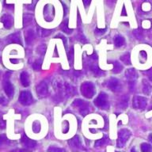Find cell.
<instances>
[{"label":"cell","mask_w":152,"mask_h":152,"mask_svg":"<svg viewBox=\"0 0 152 152\" xmlns=\"http://www.w3.org/2000/svg\"><path fill=\"white\" fill-rule=\"evenodd\" d=\"M141 151L142 152H151L152 151V147L148 143H142L141 145Z\"/></svg>","instance_id":"cell-26"},{"label":"cell","mask_w":152,"mask_h":152,"mask_svg":"<svg viewBox=\"0 0 152 152\" xmlns=\"http://www.w3.org/2000/svg\"><path fill=\"white\" fill-rule=\"evenodd\" d=\"M140 56H141V58L143 59H147V53L144 51H141L140 52Z\"/></svg>","instance_id":"cell-37"},{"label":"cell","mask_w":152,"mask_h":152,"mask_svg":"<svg viewBox=\"0 0 152 152\" xmlns=\"http://www.w3.org/2000/svg\"><path fill=\"white\" fill-rule=\"evenodd\" d=\"M104 142H105V139L98 140L97 141L95 142V147H101V146H103Z\"/></svg>","instance_id":"cell-30"},{"label":"cell","mask_w":152,"mask_h":152,"mask_svg":"<svg viewBox=\"0 0 152 152\" xmlns=\"http://www.w3.org/2000/svg\"><path fill=\"white\" fill-rule=\"evenodd\" d=\"M68 143L71 148H73V149L77 150L82 148V142H81L80 138L78 137V135H75V137L69 140Z\"/></svg>","instance_id":"cell-10"},{"label":"cell","mask_w":152,"mask_h":152,"mask_svg":"<svg viewBox=\"0 0 152 152\" xmlns=\"http://www.w3.org/2000/svg\"><path fill=\"white\" fill-rule=\"evenodd\" d=\"M121 60L123 62L124 64H131V59H130V55L128 53H126V54L123 55L121 57Z\"/></svg>","instance_id":"cell-24"},{"label":"cell","mask_w":152,"mask_h":152,"mask_svg":"<svg viewBox=\"0 0 152 152\" xmlns=\"http://www.w3.org/2000/svg\"><path fill=\"white\" fill-rule=\"evenodd\" d=\"M94 104L100 109H109V103L107 100V95L104 93H101L94 100Z\"/></svg>","instance_id":"cell-3"},{"label":"cell","mask_w":152,"mask_h":152,"mask_svg":"<svg viewBox=\"0 0 152 152\" xmlns=\"http://www.w3.org/2000/svg\"><path fill=\"white\" fill-rule=\"evenodd\" d=\"M126 78H128L129 83L131 82H135V79L137 78V74L134 69H128L125 72Z\"/></svg>","instance_id":"cell-13"},{"label":"cell","mask_w":152,"mask_h":152,"mask_svg":"<svg viewBox=\"0 0 152 152\" xmlns=\"http://www.w3.org/2000/svg\"><path fill=\"white\" fill-rule=\"evenodd\" d=\"M40 124L39 121H34L33 124V130L35 133H38L40 131Z\"/></svg>","instance_id":"cell-27"},{"label":"cell","mask_w":152,"mask_h":152,"mask_svg":"<svg viewBox=\"0 0 152 152\" xmlns=\"http://www.w3.org/2000/svg\"><path fill=\"white\" fill-rule=\"evenodd\" d=\"M67 23H68V20L67 19H66L65 21H64V23L62 24V30L64 31V33H68V34H70V33H72V29H70V28H68V26H67Z\"/></svg>","instance_id":"cell-23"},{"label":"cell","mask_w":152,"mask_h":152,"mask_svg":"<svg viewBox=\"0 0 152 152\" xmlns=\"http://www.w3.org/2000/svg\"><path fill=\"white\" fill-rule=\"evenodd\" d=\"M147 100L146 97L141 96H135L133 98L132 105L135 109H144L147 106Z\"/></svg>","instance_id":"cell-4"},{"label":"cell","mask_w":152,"mask_h":152,"mask_svg":"<svg viewBox=\"0 0 152 152\" xmlns=\"http://www.w3.org/2000/svg\"><path fill=\"white\" fill-rule=\"evenodd\" d=\"M42 65V59H37L33 64V67L35 71H39L41 68Z\"/></svg>","instance_id":"cell-25"},{"label":"cell","mask_w":152,"mask_h":152,"mask_svg":"<svg viewBox=\"0 0 152 152\" xmlns=\"http://www.w3.org/2000/svg\"><path fill=\"white\" fill-rule=\"evenodd\" d=\"M144 73L146 74V75H147V77L149 78L150 81H151V82H152V68L149 69V70L147 71H144Z\"/></svg>","instance_id":"cell-32"},{"label":"cell","mask_w":152,"mask_h":152,"mask_svg":"<svg viewBox=\"0 0 152 152\" xmlns=\"http://www.w3.org/2000/svg\"><path fill=\"white\" fill-rule=\"evenodd\" d=\"M107 86L114 92H118L121 90V85L117 78H112L107 82Z\"/></svg>","instance_id":"cell-6"},{"label":"cell","mask_w":152,"mask_h":152,"mask_svg":"<svg viewBox=\"0 0 152 152\" xmlns=\"http://www.w3.org/2000/svg\"><path fill=\"white\" fill-rule=\"evenodd\" d=\"M151 86L150 85L149 83H147V81L142 80V91L145 94H150L151 92Z\"/></svg>","instance_id":"cell-18"},{"label":"cell","mask_w":152,"mask_h":152,"mask_svg":"<svg viewBox=\"0 0 152 152\" xmlns=\"http://www.w3.org/2000/svg\"><path fill=\"white\" fill-rule=\"evenodd\" d=\"M107 1H113V0H107Z\"/></svg>","instance_id":"cell-43"},{"label":"cell","mask_w":152,"mask_h":152,"mask_svg":"<svg viewBox=\"0 0 152 152\" xmlns=\"http://www.w3.org/2000/svg\"><path fill=\"white\" fill-rule=\"evenodd\" d=\"M134 34H135V37L137 38V39H142V36L141 34V32L140 30H135L134 31Z\"/></svg>","instance_id":"cell-34"},{"label":"cell","mask_w":152,"mask_h":152,"mask_svg":"<svg viewBox=\"0 0 152 152\" xmlns=\"http://www.w3.org/2000/svg\"><path fill=\"white\" fill-rule=\"evenodd\" d=\"M19 102L23 105H29L33 103V96L28 91H22L19 96Z\"/></svg>","instance_id":"cell-5"},{"label":"cell","mask_w":152,"mask_h":152,"mask_svg":"<svg viewBox=\"0 0 152 152\" xmlns=\"http://www.w3.org/2000/svg\"><path fill=\"white\" fill-rule=\"evenodd\" d=\"M21 142H22L24 147H26V148H29V149L34 148L37 146V142L34 141V140L28 139L26 135L22 136V138H21Z\"/></svg>","instance_id":"cell-11"},{"label":"cell","mask_w":152,"mask_h":152,"mask_svg":"<svg viewBox=\"0 0 152 152\" xmlns=\"http://www.w3.org/2000/svg\"><path fill=\"white\" fill-rule=\"evenodd\" d=\"M123 70V66L121 65L119 62L116 61L113 64V73L114 74H118L120 72H121Z\"/></svg>","instance_id":"cell-21"},{"label":"cell","mask_w":152,"mask_h":152,"mask_svg":"<svg viewBox=\"0 0 152 152\" xmlns=\"http://www.w3.org/2000/svg\"><path fill=\"white\" fill-rule=\"evenodd\" d=\"M105 31H106V29H105V28H103V29L96 28V29H95V33H96L97 35H102V34H104Z\"/></svg>","instance_id":"cell-33"},{"label":"cell","mask_w":152,"mask_h":152,"mask_svg":"<svg viewBox=\"0 0 152 152\" xmlns=\"http://www.w3.org/2000/svg\"><path fill=\"white\" fill-rule=\"evenodd\" d=\"M33 21V16L30 14H26L23 17V24L24 26H28Z\"/></svg>","instance_id":"cell-22"},{"label":"cell","mask_w":152,"mask_h":152,"mask_svg":"<svg viewBox=\"0 0 152 152\" xmlns=\"http://www.w3.org/2000/svg\"><path fill=\"white\" fill-rule=\"evenodd\" d=\"M48 92V86L45 82H41L37 86V93L40 97H46Z\"/></svg>","instance_id":"cell-7"},{"label":"cell","mask_w":152,"mask_h":152,"mask_svg":"<svg viewBox=\"0 0 152 152\" xmlns=\"http://www.w3.org/2000/svg\"><path fill=\"white\" fill-rule=\"evenodd\" d=\"M73 59H74V52L73 49H71V51H70L68 54V60L69 62L71 63V64H72L73 63Z\"/></svg>","instance_id":"cell-31"},{"label":"cell","mask_w":152,"mask_h":152,"mask_svg":"<svg viewBox=\"0 0 152 152\" xmlns=\"http://www.w3.org/2000/svg\"><path fill=\"white\" fill-rule=\"evenodd\" d=\"M25 37H26V42L27 45H30L33 42L35 39V33L32 29H28L25 33Z\"/></svg>","instance_id":"cell-12"},{"label":"cell","mask_w":152,"mask_h":152,"mask_svg":"<svg viewBox=\"0 0 152 152\" xmlns=\"http://www.w3.org/2000/svg\"><path fill=\"white\" fill-rule=\"evenodd\" d=\"M58 37H61V39L64 41V44L66 45V37H64V36H62V35H59Z\"/></svg>","instance_id":"cell-39"},{"label":"cell","mask_w":152,"mask_h":152,"mask_svg":"<svg viewBox=\"0 0 152 152\" xmlns=\"http://www.w3.org/2000/svg\"><path fill=\"white\" fill-rule=\"evenodd\" d=\"M72 105L74 107H76V108H79V109H83V108H85V107L89 106L90 104H88L85 101L81 99H75L72 103Z\"/></svg>","instance_id":"cell-17"},{"label":"cell","mask_w":152,"mask_h":152,"mask_svg":"<svg viewBox=\"0 0 152 152\" xmlns=\"http://www.w3.org/2000/svg\"><path fill=\"white\" fill-rule=\"evenodd\" d=\"M131 152H136V151H135V148H132V149L131 150Z\"/></svg>","instance_id":"cell-41"},{"label":"cell","mask_w":152,"mask_h":152,"mask_svg":"<svg viewBox=\"0 0 152 152\" xmlns=\"http://www.w3.org/2000/svg\"><path fill=\"white\" fill-rule=\"evenodd\" d=\"M7 137L5 136V135H1L0 136V146H2V145H3L6 142V141H7Z\"/></svg>","instance_id":"cell-35"},{"label":"cell","mask_w":152,"mask_h":152,"mask_svg":"<svg viewBox=\"0 0 152 152\" xmlns=\"http://www.w3.org/2000/svg\"><path fill=\"white\" fill-rule=\"evenodd\" d=\"M40 29V32L39 33H40V36L41 37H48V36H49L51 33H52V30H48V29H44V28H39Z\"/></svg>","instance_id":"cell-28"},{"label":"cell","mask_w":152,"mask_h":152,"mask_svg":"<svg viewBox=\"0 0 152 152\" xmlns=\"http://www.w3.org/2000/svg\"><path fill=\"white\" fill-rule=\"evenodd\" d=\"M7 40L10 43H16V44H19L21 45V36L19 33H15L11 34L7 37Z\"/></svg>","instance_id":"cell-14"},{"label":"cell","mask_w":152,"mask_h":152,"mask_svg":"<svg viewBox=\"0 0 152 152\" xmlns=\"http://www.w3.org/2000/svg\"><path fill=\"white\" fill-rule=\"evenodd\" d=\"M3 89H4L5 93L9 97H12L14 96V86L12 85V83L9 80L5 81L3 83Z\"/></svg>","instance_id":"cell-8"},{"label":"cell","mask_w":152,"mask_h":152,"mask_svg":"<svg viewBox=\"0 0 152 152\" xmlns=\"http://www.w3.org/2000/svg\"><path fill=\"white\" fill-rule=\"evenodd\" d=\"M90 69H91V71L94 72V74L97 77H101V76L104 75V72H103L102 70H100V68L98 67V66H97V64H93L92 66H90Z\"/></svg>","instance_id":"cell-19"},{"label":"cell","mask_w":152,"mask_h":152,"mask_svg":"<svg viewBox=\"0 0 152 152\" xmlns=\"http://www.w3.org/2000/svg\"><path fill=\"white\" fill-rule=\"evenodd\" d=\"M44 14H45V17L47 21H51V20H52L53 17H54V9H53V7L52 6H51V7H46L45 11H44Z\"/></svg>","instance_id":"cell-15"},{"label":"cell","mask_w":152,"mask_h":152,"mask_svg":"<svg viewBox=\"0 0 152 152\" xmlns=\"http://www.w3.org/2000/svg\"><path fill=\"white\" fill-rule=\"evenodd\" d=\"M114 44L116 47H121L124 44V38L122 36H116V37L114 38Z\"/></svg>","instance_id":"cell-20"},{"label":"cell","mask_w":152,"mask_h":152,"mask_svg":"<svg viewBox=\"0 0 152 152\" xmlns=\"http://www.w3.org/2000/svg\"><path fill=\"white\" fill-rule=\"evenodd\" d=\"M20 80H21V83L23 86H25V87L28 86V85H29V77H28V73L26 71H23L20 75Z\"/></svg>","instance_id":"cell-16"},{"label":"cell","mask_w":152,"mask_h":152,"mask_svg":"<svg viewBox=\"0 0 152 152\" xmlns=\"http://www.w3.org/2000/svg\"><path fill=\"white\" fill-rule=\"evenodd\" d=\"M48 151L50 152H64V151L63 149H60L59 147H50L48 148Z\"/></svg>","instance_id":"cell-29"},{"label":"cell","mask_w":152,"mask_h":152,"mask_svg":"<svg viewBox=\"0 0 152 152\" xmlns=\"http://www.w3.org/2000/svg\"><path fill=\"white\" fill-rule=\"evenodd\" d=\"M1 21L3 24V26L6 28H11L14 23V19L13 17L9 15V14H4L3 16L1 18Z\"/></svg>","instance_id":"cell-9"},{"label":"cell","mask_w":152,"mask_h":152,"mask_svg":"<svg viewBox=\"0 0 152 152\" xmlns=\"http://www.w3.org/2000/svg\"><path fill=\"white\" fill-rule=\"evenodd\" d=\"M3 102H4V100H3V98L0 97V104H2V103H3Z\"/></svg>","instance_id":"cell-40"},{"label":"cell","mask_w":152,"mask_h":152,"mask_svg":"<svg viewBox=\"0 0 152 152\" xmlns=\"http://www.w3.org/2000/svg\"><path fill=\"white\" fill-rule=\"evenodd\" d=\"M83 3H84V5H85L86 7H87L88 5L90 3V1H91V0H83Z\"/></svg>","instance_id":"cell-38"},{"label":"cell","mask_w":152,"mask_h":152,"mask_svg":"<svg viewBox=\"0 0 152 152\" xmlns=\"http://www.w3.org/2000/svg\"><path fill=\"white\" fill-rule=\"evenodd\" d=\"M131 136V132L128 129H121L118 132L117 139V147H123Z\"/></svg>","instance_id":"cell-2"},{"label":"cell","mask_w":152,"mask_h":152,"mask_svg":"<svg viewBox=\"0 0 152 152\" xmlns=\"http://www.w3.org/2000/svg\"><path fill=\"white\" fill-rule=\"evenodd\" d=\"M37 50H39V52H41V53H45V51H46V47L45 45H41L40 47L38 48Z\"/></svg>","instance_id":"cell-36"},{"label":"cell","mask_w":152,"mask_h":152,"mask_svg":"<svg viewBox=\"0 0 152 152\" xmlns=\"http://www.w3.org/2000/svg\"><path fill=\"white\" fill-rule=\"evenodd\" d=\"M81 92L86 98H92L95 94L94 86L90 82H86L81 86Z\"/></svg>","instance_id":"cell-1"},{"label":"cell","mask_w":152,"mask_h":152,"mask_svg":"<svg viewBox=\"0 0 152 152\" xmlns=\"http://www.w3.org/2000/svg\"><path fill=\"white\" fill-rule=\"evenodd\" d=\"M16 152H25V151H23V150H18Z\"/></svg>","instance_id":"cell-42"}]
</instances>
